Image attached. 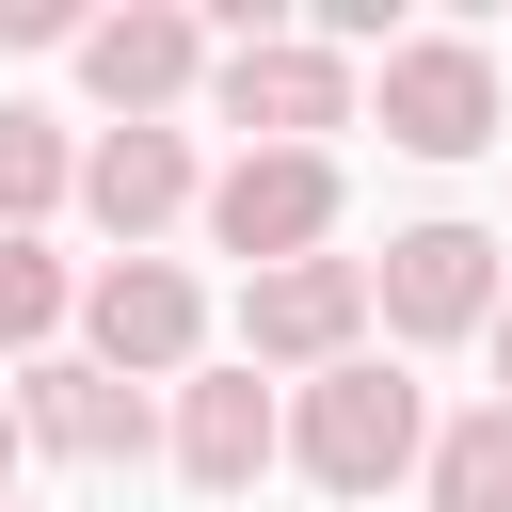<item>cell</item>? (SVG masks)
Returning a JSON list of instances; mask_svg holds the SVG:
<instances>
[{"label":"cell","instance_id":"cell-1","mask_svg":"<svg viewBox=\"0 0 512 512\" xmlns=\"http://www.w3.org/2000/svg\"><path fill=\"white\" fill-rule=\"evenodd\" d=\"M288 448H304V480H320V496H384V480H416V464H432V416H416V384H400L384 352H352V368H320V384H304Z\"/></svg>","mask_w":512,"mask_h":512},{"label":"cell","instance_id":"cell-2","mask_svg":"<svg viewBox=\"0 0 512 512\" xmlns=\"http://www.w3.org/2000/svg\"><path fill=\"white\" fill-rule=\"evenodd\" d=\"M320 224H336V160H320V144H240V160L208 176V240H224L240 272L320 256Z\"/></svg>","mask_w":512,"mask_h":512},{"label":"cell","instance_id":"cell-3","mask_svg":"<svg viewBox=\"0 0 512 512\" xmlns=\"http://www.w3.org/2000/svg\"><path fill=\"white\" fill-rule=\"evenodd\" d=\"M384 144L400 160H480L496 144V64L464 32H400L384 48Z\"/></svg>","mask_w":512,"mask_h":512},{"label":"cell","instance_id":"cell-4","mask_svg":"<svg viewBox=\"0 0 512 512\" xmlns=\"http://www.w3.org/2000/svg\"><path fill=\"white\" fill-rule=\"evenodd\" d=\"M352 320H368V256L240 272V368H352Z\"/></svg>","mask_w":512,"mask_h":512},{"label":"cell","instance_id":"cell-5","mask_svg":"<svg viewBox=\"0 0 512 512\" xmlns=\"http://www.w3.org/2000/svg\"><path fill=\"white\" fill-rule=\"evenodd\" d=\"M368 304H384V336H480L496 320V240L480 224H400L368 256Z\"/></svg>","mask_w":512,"mask_h":512},{"label":"cell","instance_id":"cell-6","mask_svg":"<svg viewBox=\"0 0 512 512\" xmlns=\"http://www.w3.org/2000/svg\"><path fill=\"white\" fill-rule=\"evenodd\" d=\"M224 128H256V144H320V128H352V64L304 48V32H256V48H224Z\"/></svg>","mask_w":512,"mask_h":512},{"label":"cell","instance_id":"cell-7","mask_svg":"<svg viewBox=\"0 0 512 512\" xmlns=\"http://www.w3.org/2000/svg\"><path fill=\"white\" fill-rule=\"evenodd\" d=\"M80 320H96V368H192V336H208V304H192V272L176 256H112L96 288H80Z\"/></svg>","mask_w":512,"mask_h":512},{"label":"cell","instance_id":"cell-8","mask_svg":"<svg viewBox=\"0 0 512 512\" xmlns=\"http://www.w3.org/2000/svg\"><path fill=\"white\" fill-rule=\"evenodd\" d=\"M192 64H208V32H192L176 0H128V16H96V32H80V80H96L128 128H160V112L192 96Z\"/></svg>","mask_w":512,"mask_h":512},{"label":"cell","instance_id":"cell-9","mask_svg":"<svg viewBox=\"0 0 512 512\" xmlns=\"http://www.w3.org/2000/svg\"><path fill=\"white\" fill-rule=\"evenodd\" d=\"M272 448H288V416H272L256 368H192V384H176V464H192V496H256Z\"/></svg>","mask_w":512,"mask_h":512},{"label":"cell","instance_id":"cell-10","mask_svg":"<svg viewBox=\"0 0 512 512\" xmlns=\"http://www.w3.org/2000/svg\"><path fill=\"white\" fill-rule=\"evenodd\" d=\"M16 432L64 448V464H144V384L96 368V352H80V368H32V384H16Z\"/></svg>","mask_w":512,"mask_h":512},{"label":"cell","instance_id":"cell-11","mask_svg":"<svg viewBox=\"0 0 512 512\" xmlns=\"http://www.w3.org/2000/svg\"><path fill=\"white\" fill-rule=\"evenodd\" d=\"M80 208H96V224H112L128 256H144V240H160V224L192 208V144H176V128H112V144L80 160Z\"/></svg>","mask_w":512,"mask_h":512},{"label":"cell","instance_id":"cell-12","mask_svg":"<svg viewBox=\"0 0 512 512\" xmlns=\"http://www.w3.org/2000/svg\"><path fill=\"white\" fill-rule=\"evenodd\" d=\"M416 480H432V512H512V400H480V416H448Z\"/></svg>","mask_w":512,"mask_h":512},{"label":"cell","instance_id":"cell-13","mask_svg":"<svg viewBox=\"0 0 512 512\" xmlns=\"http://www.w3.org/2000/svg\"><path fill=\"white\" fill-rule=\"evenodd\" d=\"M64 192H80L64 128H48V112H0V240H32V224H48Z\"/></svg>","mask_w":512,"mask_h":512},{"label":"cell","instance_id":"cell-14","mask_svg":"<svg viewBox=\"0 0 512 512\" xmlns=\"http://www.w3.org/2000/svg\"><path fill=\"white\" fill-rule=\"evenodd\" d=\"M64 304H80V288H64V256H48V240H0V352H32Z\"/></svg>","mask_w":512,"mask_h":512},{"label":"cell","instance_id":"cell-15","mask_svg":"<svg viewBox=\"0 0 512 512\" xmlns=\"http://www.w3.org/2000/svg\"><path fill=\"white\" fill-rule=\"evenodd\" d=\"M496 400H512V304H496Z\"/></svg>","mask_w":512,"mask_h":512},{"label":"cell","instance_id":"cell-16","mask_svg":"<svg viewBox=\"0 0 512 512\" xmlns=\"http://www.w3.org/2000/svg\"><path fill=\"white\" fill-rule=\"evenodd\" d=\"M0 480H16V400H0Z\"/></svg>","mask_w":512,"mask_h":512},{"label":"cell","instance_id":"cell-17","mask_svg":"<svg viewBox=\"0 0 512 512\" xmlns=\"http://www.w3.org/2000/svg\"><path fill=\"white\" fill-rule=\"evenodd\" d=\"M0 512H16V496H0Z\"/></svg>","mask_w":512,"mask_h":512}]
</instances>
